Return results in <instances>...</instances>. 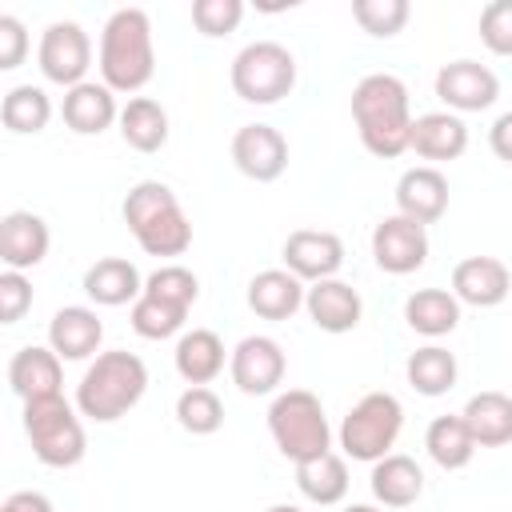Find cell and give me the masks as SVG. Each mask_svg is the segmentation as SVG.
I'll return each instance as SVG.
<instances>
[{
    "instance_id": "cell-10",
    "label": "cell",
    "mask_w": 512,
    "mask_h": 512,
    "mask_svg": "<svg viewBox=\"0 0 512 512\" xmlns=\"http://www.w3.org/2000/svg\"><path fill=\"white\" fill-rule=\"evenodd\" d=\"M372 260L388 276H408L428 260V228L392 212L372 228Z\"/></svg>"
},
{
    "instance_id": "cell-16",
    "label": "cell",
    "mask_w": 512,
    "mask_h": 512,
    "mask_svg": "<svg viewBox=\"0 0 512 512\" xmlns=\"http://www.w3.org/2000/svg\"><path fill=\"white\" fill-rule=\"evenodd\" d=\"M396 212L416 224H436L448 212V180L432 164H416L396 180Z\"/></svg>"
},
{
    "instance_id": "cell-2",
    "label": "cell",
    "mask_w": 512,
    "mask_h": 512,
    "mask_svg": "<svg viewBox=\"0 0 512 512\" xmlns=\"http://www.w3.org/2000/svg\"><path fill=\"white\" fill-rule=\"evenodd\" d=\"M144 392H148V364L128 348H112L84 368L76 384V408L96 424H112L128 416Z\"/></svg>"
},
{
    "instance_id": "cell-21",
    "label": "cell",
    "mask_w": 512,
    "mask_h": 512,
    "mask_svg": "<svg viewBox=\"0 0 512 512\" xmlns=\"http://www.w3.org/2000/svg\"><path fill=\"white\" fill-rule=\"evenodd\" d=\"M8 384L24 404L28 400H44V396H60V384H64L60 356L52 348H44V344H24L8 360Z\"/></svg>"
},
{
    "instance_id": "cell-27",
    "label": "cell",
    "mask_w": 512,
    "mask_h": 512,
    "mask_svg": "<svg viewBox=\"0 0 512 512\" xmlns=\"http://www.w3.org/2000/svg\"><path fill=\"white\" fill-rule=\"evenodd\" d=\"M176 372L188 384H212L224 372V340L212 328H192L176 340Z\"/></svg>"
},
{
    "instance_id": "cell-24",
    "label": "cell",
    "mask_w": 512,
    "mask_h": 512,
    "mask_svg": "<svg viewBox=\"0 0 512 512\" xmlns=\"http://www.w3.org/2000/svg\"><path fill=\"white\" fill-rule=\"evenodd\" d=\"M304 280L288 268H264L248 280V308L260 320H288L296 308H304Z\"/></svg>"
},
{
    "instance_id": "cell-4",
    "label": "cell",
    "mask_w": 512,
    "mask_h": 512,
    "mask_svg": "<svg viewBox=\"0 0 512 512\" xmlns=\"http://www.w3.org/2000/svg\"><path fill=\"white\" fill-rule=\"evenodd\" d=\"M124 224L148 256H184L192 244V224L176 192L160 180H140L124 196Z\"/></svg>"
},
{
    "instance_id": "cell-43",
    "label": "cell",
    "mask_w": 512,
    "mask_h": 512,
    "mask_svg": "<svg viewBox=\"0 0 512 512\" xmlns=\"http://www.w3.org/2000/svg\"><path fill=\"white\" fill-rule=\"evenodd\" d=\"M0 512H56V508H52V500L44 492H12L0 504Z\"/></svg>"
},
{
    "instance_id": "cell-13",
    "label": "cell",
    "mask_w": 512,
    "mask_h": 512,
    "mask_svg": "<svg viewBox=\"0 0 512 512\" xmlns=\"http://www.w3.org/2000/svg\"><path fill=\"white\" fill-rule=\"evenodd\" d=\"M232 164L248 180L272 184L288 168V140L272 124H240L236 136H232Z\"/></svg>"
},
{
    "instance_id": "cell-11",
    "label": "cell",
    "mask_w": 512,
    "mask_h": 512,
    "mask_svg": "<svg viewBox=\"0 0 512 512\" xmlns=\"http://www.w3.org/2000/svg\"><path fill=\"white\" fill-rule=\"evenodd\" d=\"M284 348L272 340V336H244L232 356H228V372H232V384L244 392V396H268L280 388L284 380Z\"/></svg>"
},
{
    "instance_id": "cell-8",
    "label": "cell",
    "mask_w": 512,
    "mask_h": 512,
    "mask_svg": "<svg viewBox=\"0 0 512 512\" xmlns=\"http://www.w3.org/2000/svg\"><path fill=\"white\" fill-rule=\"evenodd\" d=\"M232 92L248 104H276L296 88V56L276 40H252L228 68Z\"/></svg>"
},
{
    "instance_id": "cell-18",
    "label": "cell",
    "mask_w": 512,
    "mask_h": 512,
    "mask_svg": "<svg viewBox=\"0 0 512 512\" xmlns=\"http://www.w3.org/2000/svg\"><path fill=\"white\" fill-rule=\"evenodd\" d=\"M100 340H104V324L88 304H64L52 320H48V348L60 360H88L100 356Z\"/></svg>"
},
{
    "instance_id": "cell-25",
    "label": "cell",
    "mask_w": 512,
    "mask_h": 512,
    "mask_svg": "<svg viewBox=\"0 0 512 512\" xmlns=\"http://www.w3.org/2000/svg\"><path fill=\"white\" fill-rule=\"evenodd\" d=\"M372 496L384 508H408L424 496V468L404 456V452H388L384 460L372 464Z\"/></svg>"
},
{
    "instance_id": "cell-34",
    "label": "cell",
    "mask_w": 512,
    "mask_h": 512,
    "mask_svg": "<svg viewBox=\"0 0 512 512\" xmlns=\"http://www.w3.org/2000/svg\"><path fill=\"white\" fill-rule=\"evenodd\" d=\"M176 420L184 432L192 436H212L220 432L224 424V400L208 388V384H188L180 396H176Z\"/></svg>"
},
{
    "instance_id": "cell-14",
    "label": "cell",
    "mask_w": 512,
    "mask_h": 512,
    "mask_svg": "<svg viewBox=\"0 0 512 512\" xmlns=\"http://www.w3.org/2000/svg\"><path fill=\"white\" fill-rule=\"evenodd\" d=\"M284 268L308 284H320V280H332L344 264V240L336 232H324V228H296L288 232L284 248Z\"/></svg>"
},
{
    "instance_id": "cell-9",
    "label": "cell",
    "mask_w": 512,
    "mask_h": 512,
    "mask_svg": "<svg viewBox=\"0 0 512 512\" xmlns=\"http://www.w3.org/2000/svg\"><path fill=\"white\" fill-rule=\"evenodd\" d=\"M36 64L44 72V80L60 84L64 92L84 84L88 68H92V40L76 20H52L40 32V48H36Z\"/></svg>"
},
{
    "instance_id": "cell-37",
    "label": "cell",
    "mask_w": 512,
    "mask_h": 512,
    "mask_svg": "<svg viewBox=\"0 0 512 512\" xmlns=\"http://www.w3.org/2000/svg\"><path fill=\"white\" fill-rule=\"evenodd\" d=\"M144 292L188 312V308L196 304V296H200V280H196V272H188L184 264H160V268L144 280Z\"/></svg>"
},
{
    "instance_id": "cell-15",
    "label": "cell",
    "mask_w": 512,
    "mask_h": 512,
    "mask_svg": "<svg viewBox=\"0 0 512 512\" xmlns=\"http://www.w3.org/2000/svg\"><path fill=\"white\" fill-rule=\"evenodd\" d=\"M512 292V272L496 256H464L452 268V296L472 308H496Z\"/></svg>"
},
{
    "instance_id": "cell-36",
    "label": "cell",
    "mask_w": 512,
    "mask_h": 512,
    "mask_svg": "<svg viewBox=\"0 0 512 512\" xmlns=\"http://www.w3.org/2000/svg\"><path fill=\"white\" fill-rule=\"evenodd\" d=\"M408 16H412L408 0H352V20L368 36H380V40L396 36L408 24Z\"/></svg>"
},
{
    "instance_id": "cell-32",
    "label": "cell",
    "mask_w": 512,
    "mask_h": 512,
    "mask_svg": "<svg viewBox=\"0 0 512 512\" xmlns=\"http://www.w3.org/2000/svg\"><path fill=\"white\" fill-rule=\"evenodd\" d=\"M0 120H4V128L16 132V136H36V132H44L48 120H52V100H48V92L36 88V84H16V88H8L4 100H0Z\"/></svg>"
},
{
    "instance_id": "cell-19",
    "label": "cell",
    "mask_w": 512,
    "mask_h": 512,
    "mask_svg": "<svg viewBox=\"0 0 512 512\" xmlns=\"http://www.w3.org/2000/svg\"><path fill=\"white\" fill-rule=\"evenodd\" d=\"M304 308H308L312 324H316L320 332H332V336L352 332V328L360 324V316H364L360 292H356L352 284L336 280V276H332V280H320V284H308Z\"/></svg>"
},
{
    "instance_id": "cell-33",
    "label": "cell",
    "mask_w": 512,
    "mask_h": 512,
    "mask_svg": "<svg viewBox=\"0 0 512 512\" xmlns=\"http://www.w3.org/2000/svg\"><path fill=\"white\" fill-rule=\"evenodd\" d=\"M404 376H408V384H412L420 396H444V392H452L460 368H456V356H452L448 348L424 344V348H416V352L408 356Z\"/></svg>"
},
{
    "instance_id": "cell-35",
    "label": "cell",
    "mask_w": 512,
    "mask_h": 512,
    "mask_svg": "<svg viewBox=\"0 0 512 512\" xmlns=\"http://www.w3.org/2000/svg\"><path fill=\"white\" fill-rule=\"evenodd\" d=\"M128 320H132L136 336H144V340H168V336H176L184 328L188 312L176 308V304H168V300H156V296L140 292V300L132 304V316Z\"/></svg>"
},
{
    "instance_id": "cell-40",
    "label": "cell",
    "mask_w": 512,
    "mask_h": 512,
    "mask_svg": "<svg viewBox=\"0 0 512 512\" xmlns=\"http://www.w3.org/2000/svg\"><path fill=\"white\" fill-rule=\"evenodd\" d=\"M28 308H32V280L24 272L4 268L0 272V320L4 324H16Z\"/></svg>"
},
{
    "instance_id": "cell-26",
    "label": "cell",
    "mask_w": 512,
    "mask_h": 512,
    "mask_svg": "<svg viewBox=\"0 0 512 512\" xmlns=\"http://www.w3.org/2000/svg\"><path fill=\"white\" fill-rule=\"evenodd\" d=\"M464 424L476 440V448H500L512 440V396L488 388V392H476L468 404H464Z\"/></svg>"
},
{
    "instance_id": "cell-29",
    "label": "cell",
    "mask_w": 512,
    "mask_h": 512,
    "mask_svg": "<svg viewBox=\"0 0 512 512\" xmlns=\"http://www.w3.org/2000/svg\"><path fill=\"white\" fill-rule=\"evenodd\" d=\"M120 136L136 152H160L168 144V112L152 96H132L120 108Z\"/></svg>"
},
{
    "instance_id": "cell-38",
    "label": "cell",
    "mask_w": 512,
    "mask_h": 512,
    "mask_svg": "<svg viewBox=\"0 0 512 512\" xmlns=\"http://www.w3.org/2000/svg\"><path fill=\"white\" fill-rule=\"evenodd\" d=\"M240 16H244V4H240V0H196V4H192V24H196V32H200V36H212V40L236 32Z\"/></svg>"
},
{
    "instance_id": "cell-3",
    "label": "cell",
    "mask_w": 512,
    "mask_h": 512,
    "mask_svg": "<svg viewBox=\"0 0 512 512\" xmlns=\"http://www.w3.org/2000/svg\"><path fill=\"white\" fill-rule=\"evenodd\" d=\"M156 72L152 20L144 8H116L100 32V84L112 92H140Z\"/></svg>"
},
{
    "instance_id": "cell-23",
    "label": "cell",
    "mask_w": 512,
    "mask_h": 512,
    "mask_svg": "<svg viewBox=\"0 0 512 512\" xmlns=\"http://www.w3.org/2000/svg\"><path fill=\"white\" fill-rule=\"evenodd\" d=\"M84 292L92 304L100 308H120V304H136L144 292L140 268L124 256H104L84 272Z\"/></svg>"
},
{
    "instance_id": "cell-28",
    "label": "cell",
    "mask_w": 512,
    "mask_h": 512,
    "mask_svg": "<svg viewBox=\"0 0 512 512\" xmlns=\"http://www.w3.org/2000/svg\"><path fill=\"white\" fill-rule=\"evenodd\" d=\"M404 320L420 336H448L460 324V300L452 296V288H416L404 300Z\"/></svg>"
},
{
    "instance_id": "cell-31",
    "label": "cell",
    "mask_w": 512,
    "mask_h": 512,
    "mask_svg": "<svg viewBox=\"0 0 512 512\" xmlns=\"http://www.w3.org/2000/svg\"><path fill=\"white\" fill-rule=\"evenodd\" d=\"M424 448H428V456L444 472H460L476 456V440H472V432H468V424H464L460 412L456 416H436L428 424V432H424Z\"/></svg>"
},
{
    "instance_id": "cell-39",
    "label": "cell",
    "mask_w": 512,
    "mask_h": 512,
    "mask_svg": "<svg viewBox=\"0 0 512 512\" xmlns=\"http://www.w3.org/2000/svg\"><path fill=\"white\" fill-rule=\"evenodd\" d=\"M480 40L496 56H512V0H488L480 12Z\"/></svg>"
},
{
    "instance_id": "cell-22",
    "label": "cell",
    "mask_w": 512,
    "mask_h": 512,
    "mask_svg": "<svg viewBox=\"0 0 512 512\" xmlns=\"http://www.w3.org/2000/svg\"><path fill=\"white\" fill-rule=\"evenodd\" d=\"M408 148L420 160H456L468 148V124L456 112H424L412 120Z\"/></svg>"
},
{
    "instance_id": "cell-20",
    "label": "cell",
    "mask_w": 512,
    "mask_h": 512,
    "mask_svg": "<svg viewBox=\"0 0 512 512\" xmlns=\"http://www.w3.org/2000/svg\"><path fill=\"white\" fill-rule=\"evenodd\" d=\"M60 116H64V124H68L76 136H100L104 128L120 124L116 92H112L108 84L84 80V84H76V88H68V92H64Z\"/></svg>"
},
{
    "instance_id": "cell-30",
    "label": "cell",
    "mask_w": 512,
    "mask_h": 512,
    "mask_svg": "<svg viewBox=\"0 0 512 512\" xmlns=\"http://www.w3.org/2000/svg\"><path fill=\"white\" fill-rule=\"evenodd\" d=\"M296 488L304 500L320 504V508H332L348 496V464L344 456L336 452H324V456H312L304 464H296Z\"/></svg>"
},
{
    "instance_id": "cell-12",
    "label": "cell",
    "mask_w": 512,
    "mask_h": 512,
    "mask_svg": "<svg viewBox=\"0 0 512 512\" xmlns=\"http://www.w3.org/2000/svg\"><path fill=\"white\" fill-rule=\"evenodd\" d=\"M436 96L448 104V112H484L500 96V80L480 60H448L436 72Z\"/></svg>"
},
{
    "instance_id": "cell-7",
    "label": "cell",
    "mask_w": 512,
    "mask_h": 512,
    "mask_svg": "<svg viewBox=\"0 0 512 512\" xmlns=\"http://www.w3.org/2000/svg\"><path fill=\"white\" fill-rule=\"evenodd\" d=\"M400 428H404L400 400L392 392H368L340 420V448H344L348 460L376 464V460H384L392 452Z\"/></svg>"
},
{
    "instance_id": "cell-17",
    "label": "cell",
    "mask_w": 512,
    "mask_h": 512,
    "mask_svg": "<svg viewBox=\"0 0 512 512\" xmlns=\"http://www.w3.org/2000/svg\"><path fill=\"white\" fill-rule=\"evenodd\" d=\"M48 244H52V232H48L44 216L16 208L0 220V260H4V268H12V272L36 268L48 256Z\"/></svg>"
},
{
    "instance_id": "cell-6",
    "label": "cell",
    "mask_w": 512,
    "mask_h": 512,
    "mask_svg": "<svg viewBox=\"0 0 512 512\" xmlns=\"http://www.w3.org/2000/svg\"><path fill=\"white\" fill-rule=\"evenodd\" d=\"M24 436L32 444V456L48 468H72L84 460V424L80 408L64 396H44L24 404Z\"/></svg>"
},
{
    "instance_id": "cell-5",
    "label": "cell",
    "mask_w": 512,
    "mask_h": 512,
    "mask_svg": "<svg viewBox=\"0 0 512 512\" xmlns=\"http://www.w3.org/2000/svg\"><path fill=\"white\" fill-rule=\"evenodd\" d=\"M268 432L280 456H288L292 464L332 452V428H328L324 404L308 388H288L268 404Z\"/></svg>"
},
{
    "instance_id": "cell-42",
    "label": "cell",
    "mask_w": 512,
    "mask_h": 512,
    "mask_svg": "<svg viewBox=\"0 0 512 512\" xmlns=\"http://www.w3.org/2000/svg\"><path fill=\"white\" fill-rule=\"evenodd\" d=\"M488 148L496 152V160L512 164V112H500L488 128Z\"/></svg>"
},
{
    "instance_id": "cell-1",
    "label": "cell",
    "mask_w": 512,
    "mask_h": 512,
    "mask_svg": "<svg viewBox=\"0 0 512 512\" xmlns=\"http://www.w3.org/2000/svg\"><path fill=\"white\" fill-rule=\"evenodd\" d=\"M352 120L360 128V144L380 156V160H396L400 152H408V136H412V100L400 76L392 72H368L356 88H352Z\"/></svg>"
},
{
    "instance_id": "cell-44",
    "label": "cell",
    "mask_w": 512,
    "mask_h": 512,
    "mask_svg": "<svg viewBox=\"0 0 512 512\" xmlns=\"http://www.w3.org/2000/svg\"><path fill=\"white\" fill-rule=\"evenodd\" d=\"M344 512H380V508H376V504H348Z\"/></svg>"
},
{
    "instance_id": "cell-45",
    "label": "cell",
    "mask_w": 512,
    "mask_h": 512,
    "mask_svg": "<svg viewBox=\"0 0 512 512\" xmlns=\"http://www.w3.org/2000/svg\"><path fill=\"white\" fill-rule=\"evenodd\" d=\"M268 512H304V508H296V504H272Z\"/></svg>"
},
{
    "instance_id": "cell-41",
    "label": "cell",
    "mask_w": 512,
    "mask_h": 512,
    "mask_svg": "<svg viewBox=\"0 0 512 512\" xmlns=\"http://www.w3.org/2000/svg\"><path fill=\"white\" fill-rule=\"evenodd\" d=\"M24 52H28V32L16 16H0V68L12 72L24 64Z\"/></svg>"
}]
</instances>
